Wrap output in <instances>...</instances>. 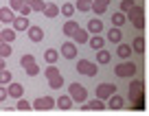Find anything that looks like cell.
<instances>
[{
  "label": "cell",
  "mask_w": 149,
  "mask_h": 116,
  "mask_svg": "<svg viewBox=\"0 0 149 116\" xmlns=\"http://www.w3.org/2000/svg\"><path fill=\"white\" fill-rule=\"evenodd\" d=\"M68 97L72 99V101H77V103H84V101H88V90L84 88L81 83H70V88H68Z\"/></svg>",
  "instance_id": "obj_1"
},
{
  "label": "cell",
  "mask_w": 149,
  "mask_h": 116,
  "mask_svg": "<svg viewBox=\"0 0 149 116\" xmlns=\"http://www.w3.org/2000/svg\"><path fill=\"white\" fill-rule=\"evenodd\" d=\"M114 72H116V77H121V79L134 77L136 74V64L134 61H123V64H118L116 68H114Z\"/></svg>",
  "instance_id": "obj_2"
},
{
  "label": "cell",
  "mask_w": 149,
  "mask_h": 116,
  "mask_svg": "<svg viewBox=\"0 0 149 116\" xmlns=\"http://www.w3.org/2000/svg\"><path fill=\"white\" fill-rule=\"evenodd\" d=\"M77 72L86 74V77H94L99 70H97V64H92V61H88V59H79L77 61Z\"/></svg>",
  "instance_id": "obj_3"
},
{
  "label": "cell",
  "mask_w": 149,
  "mask_h": 116,
  "mask_svg": "<svg viewBox=\"0 0 149 116\" xmlns=\"http://www.w3.org/2000/svg\"><path fill=\"white\" fill-rule=\"evenodd\" d=\"M35 110H40V112H46V110H51V107H55V99L53 97H37L35 99V103H31Z\"/></svg>",
  "instance_id": "obj_4"
},
{
  "label": "cell",
  "mask_w": 149,
  "mask_h": 116,
  "mask_svg": "<svg viewBox=\"0 0 149 116\" xmlns=\"http://www.w3.org/2000/svg\"><path fill=\"white\" fill-rule=\"evenodd\" d=\"M114 92H116V85H112V83H101V85L97 88V99L105 101V99H110Z\"/></svg>",
  "instance_id": "obj_5"
},
{
  "label": "cell",
  "mask_w": 149,
  "mask_h": 116,
  "mask_svg": "<svg viewBox=\"0 0 149 116\" xmlns=\"http://www.w3.org/2000/svg\"><path fill=\"white\" fill-rule=\"evenodd\" d=\"M61 55H64L66 59H74V57H77V44L74 42H64L61 44Z\"/></svg>",
  "instance_id": "obj_6"
},
{
  "label": "cell",
  "mask_w": 149,
  "mask_h": 116,
  "mask_svg": "<svg viewBox=\"0 0 149 116\" xmlns=\"http://www.w3.org/2000/svg\"><path fill=\"white\" fill-rule=\"evenodd\" d=\"M86 31L90 33V35H99V33H103V22H101V18H92L88 22V28Z\"/></svg>",
  "instance_id": "obj_7"
},
{
  "label": "cell",
  "mask_w": 149,
  "mask_h": 116,
  "mask_svg": "<svg viewBox=\"0 0 149 116\" xmlns=\"http://www.w3.org/2000/svg\"><path fill=\"white\" fill-rule=\"evenodd\" d=\"M105 107H110V110H121V107H125V99L118 97V94L114 92L110 99H107V105Z\"/></svg>",
  "instance_id": "obj_8"
},
{
  "label": "cell",
  "mask_w": 149,
  "mask_h": 116,
  "mask_svg": "<svg viewBox=\"0 0 149 116\" xmlns=\"http://www.w3.org/2000/svg\"><path fill=\"white\" fill-rule=\"evenodd\" d=\"M13 31L18 33V31H26L29 26H31V22H29V18H24V15H18V18H13Z\"/></svg>",
  "instance_id": "obj_9"
},
{
  "label": "cell",
  "mask_w": 149,
  "mask_h": 116,
  "mask_svg": "<svg viewBox=\"0 0 149 116\" xmlns=\"http://www.w3.org/2000/svg\"><path fill=\"white\" fill-rule=\"evenodd\" d=\"M72 40H74V44H88V40H90V33L86 31V28H77V31L72 33Z\"/></svg>",
  "instance_id": "obj_10"
},
{
  "label": "cell",
  "mask_w": 149,
  "mask_h": 116,
  "mask_svg": "<svg viewBox=\"0 0 149 116\" xmlns=\"http://www.w3.org/2000/svg\"><path fill=\"white\" fill-rule=\"evenodd\" d=\"M105 40H107V42H112V44H121V40H123L121 28H118V26L110 28V31H107V35H105Z\"/></svg>",
  "instance_id": "obj_11"
},
{
  "label": "cell",
  "mask_w": 149,
  "mask_h": 116,
  "mask_svg": "<svg viewBox=\"0 0 149 116\" xmlns=\"http://www.w3.org/2000/svg\"><path fill=\"white\" fill-rule=\"evenodd\" d=\"M7 92H9V97H13V99H20L24 94V88L20 83H15V81H11V83H7Z\"/></svg>",
  "instance_id": "obj_12"
},
{
  "label": "cell",
  "mask_w": 149,
  "mask_h": 116,
  "mask_svg": "<svg viewBox=\"0 0 149 116\" xmlns=\"http://www.w3.org/2000/svg\"><path fill=\"white\" fill-rule=\"evenodd\" d=\"M26 31H29V37H31V42H42V40H44V31H42V26H29Z\"/></svg>",
  "instance_id": "obj_13"
},
{
  "label": "cell",
  "mask_w": 149,
  "mask_h": 116,
  "mask_svg": "<svg viewBox=\"0 0 149 116\" xmlns=\"http://www.w3.org/2000/svg\"><path fill=\"white\" fill-rule=\"evenodd\" d=\"M132 53H134V51H132V44H118V48H116V55L118 57H121V59H130V55H132Z\"/></svg>",
  "instance_id": "obj_14"
},
{
  "label": "cell",
  "mask_w": 149,
  "mask_h": 116,
  "mask_svg": "<svg viewBox=\"0 0 149 116\" xmlns=\"http://www.w3.org/2000/svg\"><path fill=\"white\" fill-rule=\"evenodd\" d=\"M48 88H53V90L64 88V77H61L59 72H57V74H53V77H48Z\"/></svg>",
  "instance_id": "obj_15"
},
{
  "label": "cell",
  "mask_w": 149,
  "mask_h": 116,
  "mask_svg": "<svg viewBox=\"0 0 149 116\" xmlns=\"http://www.w3.org/2000/svg\"><path fill=\"white\" fill-rule=\"evenodd\" d=\"M13 9H9V7H2L0 9V22H5V24H9V22H13Z\"/></svg>",
  "instance_id": "obj_16"
},
{
  "label": "cell",
  "mask_w": 149,
  "mask_h": 116,
  "mask_svg": "<svg viewBox=\"0 0 149 116\" xmlns=\"http://www.w3.org/2000/svg\"><path fill=\"white\" fill-rule=\"evenodd\" d=\"M88 44H90V48H92V51H101L103 44H105V40H103L101 35H92V37L88 40Z\"/></svg>",
  "instance_id": "obj_17"
},
{
  "label": "cell",
  "mask_w": 149,
  "mask_h": 116,
  "mask_svg": "<svg viewBox=\"0 0 149 116\" xmlns=\"http://www.w3.org/2000/svg\"><path fill=\"white\" fill-rule=\"evenodd\" d=\"M79 28V24L74 22V20H68V22H64V26H61V31H64V35H68V37H72V33Z\"/></svg>",
  "instance_id": "obj_18"
},
{
  "label": "cell",
  "mask_w": 149,
  "mask_h": 116,
  "mask_svg": "<svg viewBox=\"0 0 149 116\" xmlns=\"http://www.w3.org/2000/svg\"><path fill=\"white\" fill-rule=\"evenodd\" d=\"M72 103H74V101L68 97V94H66V97H59V99H57L55 105L59 107V110H70V107H72Z\"/></svg>",
  "instance_id": "obj_19"
},
{
  "label": "cell",
  "mask_w": 149,
  "mask_h": 116,
  "mask_svg": "<svg viewBox=\"0 0 149 116\" xmlns=\"http://www.w3.org/2000/svg\"><path fill=\"white\" fill-rule=\"evenodd\" d=\"M88 110H105V103L101 101V99H92V101H88V105H84V112H88Z\"/></svg>",
  "instance_id": "obj_20"
},
{
  "label": "cell",
  "mask_w": 149,
  "mask_h": 116,
  "mask_svg": "<svg viewBox=\"0 0 149 116\" xmlns=\"http://www.w3.org/2000/svg\"><path fill=\"white\" fill-rule=\"evenodd\" d=\"M0 37H2V42H13V40H15V31H13V26H7V28H0Z\"/></svg>",
  "instance_id": "obj_21"
},
{
  "label": "cell",
  "mask_w": 149,
  "mask_h": 116,
  "mask_svg": "<svg viewBox=\"0 0 149 116\" xmlns=\"http://www.w3.org/2000/svg\"><path fill=\"white\" fill-rule=\"evenodd\" d=\"M112 61V53H107L105 48L97 51V64H110Z\"/></svg>",
  "instance_id": "obj_22"
},
{
  "label": "cell",
  "mask_w": 149,
  "mask_h": 116,
  "mask_svg": "<svg viewBox=\"0 0 149 116\" xmlns=\"http://www.w3.org/2000/svg\"><path fill=\"white\" fill-rule=\"evenodd\" d=\"M90 9H92V0H77V5H74V11H81V13Z\"/></svg>",
  "instance_id": "obj_23"
},
{
  "label": "cell",
  "mask_w": 149,
  "mask_h": 116,
  "mask_svg": "<svg viewBox=\"0 0 149 116\" xmlns=\"http://www.w3.org/2000/svg\"><path fill=\"white\" fill-rule=\"evenodd\" d=\"M59 13L64 15V18H72V15H74V5H70V2H64V5L59 7Z\"/></svg>",
  "instance_id": "obj_24"
},
{
  "label": "cell",
  "mask_w": 149,
  "mask_h": 116,
  "mask_svg": "<svg viewBox=\"0 0 149 116\" xmlns=\"http://www.w3.org/2000/svg\"><path fill=\"white\" fill-rule=\"evenodd\" d=\"M44 59H46V64H55V61L59 59V51H55V48H48V51L44 53Z\"/></svg>",
  "instance_id": "obj_25"
},
{
  "label": "cell",
  "mask_w": 149,
  "mask_h": 116,
  "mask_svg": "<svg viewBox=\"0 0 149 116\" xmlns=\"http://www.w3.org/2000/svg\"><path fill=\"white\" fill-rule=\"evenodd\" d=\"M42 13L46 15V18H57V15H59V7L57 5H46Z\"/></svg>",
  "instance_id": "obj_26"
},
{
  "label": "cell",
  "mask_w": 149,
  "mask_h": 116,
  "mask_svg": "<svg viewBox=\"0 0 149 116\" xmlns=\"http://www.w3.org/2000/svg\"><path fill=\"white\" fill-rule=\"evenodd\" d=\"M132 51L134 53H145V37H136L134 42H132Z\"/></svg>",
  "instance_id": "obj_27"
},
{
  "label": "cell",
  "mask_w": 149,
  "mask_h": 116,
  "mask_svg": "<svg viewBox=\"0 0 149 116\" xmlns=\"http://www.w3.org/2000/svg\"><path fill=\"white\" fill-rule=\"evenodd\" d=\"M140 15H143V7H140V5H134V7H132V9L125 13V18L136 20V18H140Z\"/></svg>",
  "instance_id": "obj_28"
},
{
  "label": "cell",
  "mask_w": 149,
  "mask_h": 116,
  "mask_svg": "<svg viewBox=\"0 0 149 116\" xmlns=\"http://www.w3.org/2000/svg\"><path fill=\"white\" fill-rule=\"evenodd\" d=\"M125 13H123V11H116V13H112V24H114V26H123V24H125Z\"/></svg>",
  "instance_id": "obj_29"
},
{
  "label": "cell",
  "mask_w": 149,
  "mask_h": 116,
  "mask_svg": "<svg viewBox=\"0 0 149 116\" xmlns=\"http://www.w3.org/2000/svg\"><path fill=\"white\" fill-rule=\"evenodd\" d=\"M13 81V77H11V72L7 68H0V85H7Z\"/></svg>",
  "instance_id": "obj_30"
},
{
  "label": "cell",
  "mask_w": 149,
  "mask_h": 116,
  "mask_svg": "<svg viewBox=\"0 0 149 116\" xmlns=\"http://www.w3.org/2000/svg\"><path fill=\"white\" fill-rule=\"evenodd\" d=\"M31 64H35V57H33L31 53H24V55L20 57V66H22V68H29Z\"/></svg>",
  "instance_id": "obj_31"
},
{
  "label": "cell",
  "mask_w": 149,
  "mask_h": 116,
  "mask_svg": "<svg viewBox=\"0 0 149 116\" xmlns=\"http://www.w3.org/2000/svg\"><path fill=\"white\" fill-rule=\"evenodd\" d=\"M90 11H94L97 15H103L107 11V5H101V2H97V0H92V9Z\"/></svg>",
  "instance_id": "obj_32"
},
{
  "label": "cell",
  "mask_w": 149,
  "mask_h": 116,
  "mask_svg": "<svg viewBox=\"0 0 149 116\" xmlns=\"http://www.w3.org/2000/svg\"><path fill=\"white\" fill-rule=\"evenodd\" d=\"M29 7H31V11H44L46 2L44 0H29Z\"/></svg>",
  "instance_id": "obj_33"
},
{
  "label": "cell",
  "mask_w": 149,
  "mask_h": 116,
  "mask_svg": "<svg viewBox=\"0 0 149 116\" xmlns=\"http://www.w3.org/2000/svg\"><path fill=\"white\" fill-rule=\"evenodd\" d=\"M15 107H18L20 112H29V110H31L33 105H31V103L26 101V99H22V97H20V99H18V103H15Z\"/></svg>",
  "instance_id": "obj_34"
},
{
  "label": "cell",
  "mask_w": 149,
  "mask_h": 116,
  "mask_svg": "<svg viewBox=\"0 0 149 116\" xmlns=\"http://www.w3.org/2000/svg\"><path fill=\"white\" fill-rule=\"evenodd\" d=\"M11 55V44L9 42H0V57L5 59V57Z\"/></svg>",
  "instance_id": "obj_35"
},
{
  "label": "cell",
  "mask_w": 149,
  "mask_h": 116,
  "mask_svg": "<svg viewBox=\"0 0 149 116\" xmlns=\"http://www.w3.org/2000/svg\"><path fill=\"white\" fill-rule=\"evenodd\" d=\"M24 72H26L29 77H35V74H40V66H37V64H31L29 68H24Z\"/></svg>",
  "instance_id": "obj_36"
},
{
  "label": "cell",
  "mask_w": 149,
  "mask_h": 116,
  "mask_svg": "<svg viewBox=\"0 0 149 116\" xmlns=\"http://www.w3.org/2000/svg\"><path fill=\"white\" fill-rule=\"evenodd\" d=\"M132 7H134V0H121V11L123 13H127Z\"/></svg>",
  "instance_id": "obj_37"
},
{
  "label": "cell",
  "mask_w": 149,
  "mask_h": 116,
  "mask_svg": "<svg viewBox=\"0 0 149 116\" xmlns=\"http://www.w3.org/2000/svg\"><path fill=\"white\" fill-rule=\"evenodd\" d=\"M57 72H59V70L55 68V64H48V68L44 70V74H46V79H48V77H53V74H57Z\"/></svg>",
  "instance_id": "obj_38"
},
{
  "label": "cell",
  "mask_w": 149,
  "mask_h": 116,
  "mask_svg": "<svg viewBox=\"0 0 149 116\" xmlns=\"http://www.w3.org/2000/svg\"><path fill=\"white\" fill-rule=\"evenodd\" d=\"M132 24H134L138 31H143V28H145V20H143V15H140V18H136V20H132Z\"/></svg>",
  "instance_id": "obj_39"
},
{
  "label": "cell",
  "mask_w": 149,
  "mask_h": 116,
  "mask_svg": "<svg viewBox=\"0 0 149 116\" xmlns=\"http://www.w3.org/2000/svg\"><path fill=\"white\" fill-rule=\"evenodd\" d=\"M130 90H143V81H138V79H134L130 83Z\"/></svg>",
  "instance_id": "obj_40"
},
{
  "label": "cell",
  "mask_w": 149,
  "mask_h": 116,
  "mask_svg": "<svg viewBox=\"0 0 149 116\" xmlns=\"http://www.w3.org/2000/svg\"><path fill=\"white\" fill-rule=\"evenodd\" d=\"M18 11H20V15H24V18H26V15L31 13V7H29V5H22V7L18 9Z\"/></svg>",
  "instance_id": "obj_41"
},
{
  "label": "cell",
  "mask_w": 149,
  "mask_h": 116,
  "mask_svg": "<svg viewBox=\"0 0 149 116\" xmlns=\"http://www.w3.org/2000/svg\"><path fill=\"white\" fill-rule=\"evenodd\" d=\"M7 97H9V92H7V85H0V101H5Z\"/></svg>",
  "instance_id": "obj_42"
},
{
  "label": "cell",
  "mask_w": 149,
  "mask_h": 116,
  "mask_svg": "<svg viewBox=\"0 0 149 116\" xmlns=\"http://www.w3.org/2000/svg\"><path fill=\"white\" fill-rule=\"evenodd\" d=\"M97 2H101V5H110L112 0H97Z\"/></svg>",
  "instance_id": "obj_43"
},
{
  "label": "cell",
  "mask_w": 149,
  "mask_h": 116,
  "mask_svg": "<svg viewBox=\"0 0 149 116\" xmlns=\"http://www.w3.org/2000/svg\"><path fill=\"white\" fill-rule=\"evenodd\" d=\"M0 68H7V66H5V59H2V57H0Z\"/></svg>",
  "instance_id": "obj_44"
},
{
  "label": "cell",
  "mask_w": 149,
  "mask_h": 116,
  "mask_svg": "<svg viewBox=\"0 0 149 116\" xmlns=\"http://www.w3.org/2000/svg\"><path fill=\"white\" fill-rule=\"evenodd\" d=\"M0 42H2V37H0Z\"/></svg>",
  "instance_id": "obj_45"
}]
</instances>
